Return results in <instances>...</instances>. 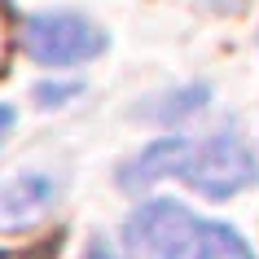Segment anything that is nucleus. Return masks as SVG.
<instances>
[{
    "mask_svg": "<svg viewBox=\"0 0 259 259\" xmlns=\"http://www.w3.org/2000/svg\"><path fill=\"white\" fill-rule=\"evenodd\" d=\"M176 180H185L193 193H202L211 202H224V198H237L242 189H250L259 180V163L250 145L233 127H224V132H211V137L185 145Z\"/></svg>",
    "mask_w": 259,
    "mask_h": 259,
    "instance_id": "obj_1",
    "label": "nucleus"
},
{
    "mask_svg": "<svg viewBox=\"0 0 259 259\" xmlns=\"http://www.w3.org/2000/svg\"><path fill=\"white\" fill-rule=\"evenodd\" d=\"M22 53L35 62V66H49V70H62V66H83L110 49V35L97 27L93 18L83 14H31L22 18Z\"/></svg>",
    "mask_w": 259,
    "mask_h": 259,
    "instance_id": "obj_2",
    "label": "nucleus"
},
{
    "mask_svg": "<svg viewBox=\"0 0 259 259\" xmlns=\"http://www.w3.org/2000/svg\"><path fill=\"white\" fill-rule=\"evenodd\" d=\"M198 215L176 198H145L123 220L119 259H189Z\"/></svg>",
    "mask_w": 259,
    "mask_h": 259,
    "instance_id": "obj_3",
    "label": "nucleus"
},
{
    "mask_svg": "<svg viewBox=\"0 0 259 259\" xmlns=\"http://www.w3.org/2000/svg\"><path fill=\"white\" fill-rule=\"evenodd\" d=\"M57 198H62V180L40 167L5 176L0 180V233H22L31 224H40L57 206Z\"/></svg>",
    "mask_w": 259,
    "mask_h": 259,
    "instance_id": "obj_4",
    "label": "nucleus"
},
{
    "mask_svg": "<svg viewBox=\"0 0 259 259\" xmlns=\"http://www.w3.org/2000/svg\"><path fill=\"white\" fill-rule=\"evenodd\" d=\"M185 145H189L185 137H158V141H150V145L119 171V189L141 193V189H150V185H158V180H171L180 171Z\"/></svg>",
    "mask_w": 259,
    "mask_h": 259,
    "instance_id": "obj_5",
    "label": "nucleus"
},
{
    "mask_svg": "<svg viewBox=\"0 0 259 259\" xmlns=\"http://www.w3.org/2000/svg\"><path fill=\"white\" fill-rule=\"evenodd\" d=\"M189 259H255V250H250V242L233 224H224V220H198Z\"/></svg>",
    "mask_w": 259,
    "mask_h": 259,
    "instance_id": "obj_6",
    "label": "nucleus"
},
{
    "mask_svg": "<svg viewBox=\"0 0 259 259\" xmlns=\"http://www.w3.org/2000/svg\"><path fill=\"white\" fill-rule=\"evenodd\" d=\"M202 106H206V83H189V88L167 93L158 106H141L137 114L141 119H154V123H180V119H193Z\"/></svg>",
    "mask_w": 259,
    "mask_h": 259,
    "instance_id": "obj_7",
    "label": "nucleus"
},
{
    "mask_svg": "<svg viewBox=\"0 0 259 259\" xmlns=\"http://www.w3.org/2000/svg\"><path fill=\"white\" fill-rule=\"evenodd\" d=\"M75 93H79V83H40L35 101L40 106H62V97H75Z\"/></svg>",
    "mask_w": 259,
    "mask_h": 259,
    "instance_id": "obj_8",
    "label": "nucleus"
},
{
    "mask_svg": "<svg viewBox=\"0 0 259 259\" xmlns=\"http://www.w3.org/2000/svg\"><path fill=\"white\" fill-rule=\"evenodd\" d=\"M198 5L211 9V14H220V18H237V14L250 9V0H198Z\"/></svg>",
    "mask_w": 259,
    "mask_h": 259,
    "instance_id": "obj_9",
    "label": "nucleus"
},
{
    "mask_svg": "<svg viewBox=\"0 0 259 259\" xmlns=\"http://www.w3.org/2000/svg\"><path fill=\"white\" fill-rule=\"evenodd\" d=\"M14 123H18V110L9 101H0V150H5V141L14 137Z\"/></svg>",
    "mask_w": 259,
    "mask_h": 259,
    "instance_id": "obj_10",
    "label": "nucleus"
},
{
    "mask_svg": "<svg viewBox=\"0 0 259 259\" xmlns=\"http://www.w3.org/2000/svg\"><path fill=\"white\" fill-rule=\"evenodd\" d=\"M83 259H119V250H114L106 237H93V242H88V250H83Z\"/></svg>",
    "mask_w": 259,
    "mask_h": 259,
    "instance_id": "obj_11",
    "label": "nucleus"
}]
</instances>
